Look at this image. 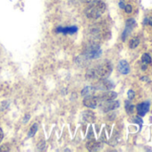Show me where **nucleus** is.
I'll return each mask as SVG.
<instances>
[{
  "label": "nucleus",
  "mask_w": 152,
  "mask_h": 152,
  "mask_svg": "<svg viewBox=\"0 0 152 152\" xmlns=\"http://www.w3.org/2000/svg\"><path fill=\"white\" fill-rule=\"evenodd\" d=\"M83 117L85 121H89V122H92L93 120H95V115L91 111H84L83 114Z\"/></svg>",
  "instance_id": "obj_13"
},
{
  "label": "nucleus",
  "mask_w": 152,
  "mask_h": 152,
  "mask_svg": "<svg viewBox=\"0 0 152 152\" xmlns=\"http://www.w3.org/2000/svg\"><path fill=\"white\" fill-rule=\"evenodd\" d=\"M134 106L130 101H125V110L128 114H132L133 112Z\"/></svg>",
  "instance_id": "obj_15"
},
{
  "label": "nucleus",
  "mask_w": 152,
  "mask_h": 152,
  "mask_svg": "<svg viewBox=\"0 0 152 152\" xmlns=\"http://www.w3.org/2000/svg\"><path fill=\"white\" fill-rule=\"evenodd\" d=\"M3 137H4V133H3V131L1 130V128H0V142H1Z\"/></svg>",
  "instance_id": "obj_25"
},
{
  "label": "nucleus",
  "mask_w": 152,
  "mask_h": 152,
  "mask_svg": "<svg viewBox=\"0 0 152 152\" xmlns=\"http://www.w3.org/2000/svg\"><path fill=\"white\" fill-rule=\"evenodd\" d=\"M148 109H149V103L148 101L142 102L137 106V111H138L139 115L140 116H144L146 113L148 111Z\"/></svg>",
  "instance_id": "obj_6"
},
{
  "label": "nucleus",
  "mask_w": 152,
  "mask_h": 152,
  "mask_svg": "<svg viewBox=\"0 0 152 152\" xmlns=\"http://www.w3.org/2000/svg\"><path fill=\"white\" fill-rule=\"evenodd\" d=\"M119 7H120L121 8H124L125 5H124V3L123 0H122V1H120V3H119Z\"/></svg>",
  "instance_id": "obj_26"
},
{
  "label": "nucleus",
  "mask_w": 152,
  "mask_h": 152,
  "mask_svg": "<svg viewBox=\"0 0 152 152\" xmlns=\"http://www.w3.org/2000/svg\"><path fill=\"white\" fill-rule=\"evenodd\" d=\"M124 10H125V12L126 13H128V14H130L131 12H132V7L130 6V5H125V7H124Z\"/></svg>",
  "instance_id": "obj_23"
},
{
  "label": "nucleus",
  "mask_w": 152,
  "mask_h": 152,
  "mask_svg": "<svg viewBox=\"0 0 152 152\" xmlns=\"http://www.w3.org/2000/svg\"><path fill=\"white\" fill-rule=\"evenodd\" d=\"M117 97V94L114 91H107L105 93H103L99 99V101H108V100H114L115 98Z\"/></svg>",
  "instance_id": "obj_7"
},
{
  "label": "nucleus",
  "mask_w": 152,
  "mask_h": 152,
  "mask_svg": "<svg viewBox=\"0 0 152 152\" xmlns=\"http://www.w3.org/2000/svg\"><path fill=\"white\" fill-rule=\"evenodd\" d=\"M99 102H100L99 99L98 97H94V95H92V96L86 97L84 99L83 105L90 108H96L99 105Z\"/></svg>",
  "instance_id": "obj_5"
},
{
  "label": "nucleus",
  "mask_w": 152,
  "mask_h": 152,
  "mask_svg": "<svg viewBox=\"0 0 152 152\" xmlns=\"http://www.w3.org/2000/svg\"><path fill=\"white\" fill-rule=\"evenodd\" d=\"M113 87H114L113 83H112L111 82L107 81V80H105V79H103V80L101 81V83H99V86H98V88H99V90H104V91H109V90H111Z\"/></svg>",
  "instance_id": "obj_10"
},
{
  "label": "nucleus",
  "mask_w": 152,
  "mask_h": 152,
  "mask_svg": "<svg viewBox=\"0 0 152 152\" xmlns=\"http://www.w3.org/2000/svg\"><path fill=\"white\" fill-rule=\"evenodd\" d=\"M144 24H148L152 26V17H148L144 20Z\"/></svg>",
  "instance_id": "obj_21"
},
{
  "label": "nucleus",
  "mask_w": 152,
  "mask_h": 152,
  "mask_svg": "<svg viewBox=\"0 0 152 152\" xmlns=\"http://www.w3.org/2000/svg\"><path fill=\"white\" fill-rule=\"evenodd\" d=\"M106 10V4L102 1L92 2L86 10V16L90 19H98L99 18Z\"/></svg>",
  "instance_id": "obj_2"
},
{
  "label": "nucleus",
  "mask_w": 152,
  "mask_h": 152,
  "mask_svg": "<svg viewBox=\"0 0 152 152\" xmlns=\"http://www.w3.org/2000/svg\"><path fill=\"white\" fill-rule=\"evenodd\" d=\"M83 1L86 2V3H92V2L96 1V0H83Z\"/></svg>",
  "instance_id": "obj_27"
},
{
  "label": "nucleus",
  "mask_w": 152,
  "mask_h": 152,
  "mask_svg": "<svg viewBox=\"0 0 152 152\" xmlns=\"http://www.w3.org/2000/svg\"><path fill=\"white\" fill-rule=\"evenodd\" d=\"M128 98H129L130 100H132V99L134 98V91H133L130 90V91H128Z\"/></svg>",
  "instance_id": "obj_22"
},
{
  "label": "nucleus",
  "mask_w": 152,
  "mask_h": 152,
  "mask_svg": "<svg viewBox=\"0 0 152 152\" xmlns=\"http://www.w3.org/2000/svg\"><path fill=\"white\" fill-rule=\"evenodd\" d=\"M101 53H102L101 48L97 43H94V42L89 43L85 47L84 51H83L84 56L89 59H96L100 56Z\"/></svg>",
  "instance_id": "obj_3"
},
{
  "label": "nucleus",
  "mask_w": 152,
  "mask_h": 152,
  "mask_svg": "<svg viewBox=\"0 0 152 152\" xmlns=\"http://www.w3.org/2000/svg\"><path fill=\"white\" fill-rule=\"evenodd\" d=\"M37 131H38V124H34L31 126V130H30V132H29V137L34 136V134L37 132Z\"/></svg>",
  "instance_id": "obj_17"
},
{
  "label": "nucleus",
  "mask_w": 152,
  "mask_h": 152,
  "mask_svg": "<svg viewBox=\"0 0 152 152\" xmlns=\"http://www.w3.org/2000/svg\"><path fill=\"white\" fill-rule=\"evenodd\" d=\"M99 147H100V146H99V144L95 140H90V141L87 143V148H88L89 150H91V151L99 149Z\"/></svg>",
  "instance_id": "obj_12"
},
{
  "label": "nucleus",
  "mask_w": 152,
  "mask_h": 152,
  "mask_svg": "<svg viewBox=\"0 0 152 152\" xmlns=\"http://www.w3.org/2000/svg\"><path fill=\"white\" fill-rule=\"evenodd\" d=\"M9 150V148H7L6 145H3L0 147V151H8Z\"/></svg>",
  "instance_id": "obj_24"
},
{
  "label": "nucleus",
  "mask_w": 152,
  "mask_h": 152,
  "mask_svg": "<svg viewBox=\"0 0 152 152\" xmlns=\"http://www.w3.org/2000/svg\"><path fill=\"white\" fill-rule=\"evenodd\" d=\"M112 72V65L109 62L106 61L102 64L97 65L96 67L91 69L87 72V77L90 79H99L103 80L110 75Z\"/></svg>",
  "instance_id": "obj_1"
},
{
  "label": "nucleus",
  "mask_w": 152,
  "mask_h": 152,
  "mask_svg": "<svg viewBox=\"0 0 152 152\" xmlns=\"http://www.w3.org/2000/svg\"><path fill=\"white\" fill-rule=\"evenodd\" d=\"M141 62L143 64H148L151 63V57L148 54H143L141 57Z\"/></svg>",
  "instance_id": "obj_14"
},
{
  "label": "nucleus",
  "mask_w": 152,
  "mask_h": 152,
  "mask_svg": "<svg viewBox=\"0 0 152 152\" xmlns=\"http://www.w3.org/2000/svg\"><path fill=\"white\" fill-rule=\"evenodd\" d=\"M132 28H129V27H126L125 28V30H124V33H123V37H122V39H123V40L124 41L125 40V39L128 37V35H129V33L132 31Z\"/></svg>",
  "instance_id": "obj_19"
},
{
  "label": "nucleus",
  "mask_w": 152,
  "mask_h": 152,
  "mask_svg": "<svg viewBox=\"0 0 152 152\" xmlns=\"http://www.w3.org/2000/svg\"><path fill=\"white\" fill-rule=\"evenodd\" d=\"M133 122H134V123H137V124H139V125H140V128H141L143 122H142V120H141L140 117H138V116H135V117L133 118Z\"/></svg>",
  "instance_id": "obj_20"
},
{
  "label": "nucleus",
  "mask_w": 152,
  "mask_h": 152,
  "mask_svg": "<svg viewBox=\"0 0 152 152\" xmlns=\"http://www.w3.org/2000/svg\"><path fill=\"white\" fill-rule=\"evenodd\" d=\"M118 71L123 74H128L130 72V65L125 60H122L118 64Z\"/></svg>",
  "instance_id": "obj_9"
},
{
  "label": "nucleus",
  "mask_w": 152,
  "mask_h": 152,
  "mask_svg": "<svg viewBox=\"0 0 152 152\" xmlns=\"http://www.w3.org/2000/svg\"><path fill=\"white\" fill-rule=\"evenodd\" d=\"M100 108L103 112H109L112 110H115L119 107V102L118 101H114V100H108V101H101Z\"/></svg>",
  "instance_id": "obj_4"
},
{
  "label": "nucleus",
  "mask_w": 152,
  "mask_h": 152,
  "mask_svg": "<svg viewBox=\"0 0 152 152\" xmlns=\"http://www.w3.org/2000/svg\"><path fill=\"white\" fill-rule=\"evenodd\" d=\"M136 25V22L133 18H130L126 21V27H129V28H132L133 29V27Z\"/></svg>",
  "instance_id": "obj_18"
},
{
  "label": "nucleus",
  "mask_w": 152,
  "mask_h": 152,
  "mask_svg": "<svg viewBox=\"0 0 152 152\" xmlns=\"http://www.w3.org/2000/svg\"><path fill=\"white\" fill-rule=\"evenodd\" d=\"M78 28L76 26H71V27H66V28H62L59 27L56 29V32L58 33H64V34H73L77 32Z\"/></svg>",
  "instance_id": "obj_8"
},
{
  "label": "nucleus",
  "mask_w": 152,
  "mask_h": 152,
  "mask_svg": "<svg viewBox=\"0 0 152 152\" xmlns=\"http://www.w3.org/2000/svg\"><path fill=\"white\" fill-rule=\"evenodd\" d=\"M95 93V88L94 87H91V86H88V87H85L83 91H82V96L86 98V97H89V96H92L94 95Z\"/></svg>",
  "instance_id": "obj_11"
},
{
  "label": "nucleus",
  "mask_w": 152,
  "mask_h": 152,
  "mask_svg": "<svg viewBox=\"0 0 152 152\" xmlns=\"http://www.w3.org/2000/svg\"><path fill=\"white\" fill-rule=\"evenodd\" d=\"M140 43V40L138 38H133L130 40V43H129V47L130 48H135Z\"/></svg>",
  "instance_id": "obj_16"
}]
</instances>
